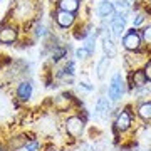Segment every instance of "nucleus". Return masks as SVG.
<instances>
[{
  "label": "nucleus",
  "mask_w": 151,
  "mask_h": 151,
  "mask_svg": "<svg viewBox=\"0 0 151 151\" xmlns=\"http://www.w3.org/2000/svg\"><path fill=\"white\" fill-rule=\"evenodd\" d=\"M143 72H145L146 81H148V82H151V59H150V60H146L145 67H143Z\"/></svg>",
  "instance_id": "20"
},
{
  "label": "nucleus",
  "mask_w": 151,
  "mask_h": 151,
  "mask_svg": "<svg viewBox=\"0 0 151 151\" xmlns=\"http://www.w3.org/2000/svg\"><path fill=\"white\" fill-rule=\"evenodd\" d=\"M141 39H143L148 45H151V25H146V27L143 29V32H141Z\"/></svg>",
  "instance_id": "17"
},
{
  "label": "nucleus",
  "mask_w": 151,
  "mask_h": 151,
  "mask_svg": "<svg viewBox=\"0 0 151 151\" xmlns=\"http://www.w3.org/2000/svg\"><path fill=\"white\" fill-rule=\"evenodd\" d=\"M109 32L113 35V39H121L126 34V17L124 15H116L109 20Z\"/></svg>",
  "instance_id": "3"
},
{
  "label": "nucleus",
  "mask_w": 151,
  "mask_h": 151,
  "mask_svg": "<svg viewBox=\"0 0 151 151\" xmlns=\"http://www.w3.org/2000/svg\"><path fill=\"white\" fill-rule=\"evenodd\" d=\"M141 44H143V39L136 29H131L123 35V47L129 52H138L141 49Z\"/></svg>",
  "instance_id": "2"
},
{
  "label": "nucleus",
  "mask_w": 151,
  "mask_h": 151,
  "mask_svg": "<svg viewBox=\"0 0 151 151\" xmlns=\"http://www.w3.org/2000/svg\"><path fill=\"white\" fill-rule=\"evenodd\" d=\"M54 19H55V24L62 29H69L76 20V15L70 14V12H64V10H57L54 14Z\"/></svg>",
  "instance_id": "8"
},
{
  "label": "nucleus",
  "mask_w": 151,
  "mask_h": 151,
  "mask_svg": "<svg viewBox=\"0 0 151 151\" xmlns=\"http://www.w3.org/2000/svg\"><path fill=\"white\" fill-rule=\"evenodd\" d=\"M138 116H139L143 121H151V101L141 103L139 106H138Z\"/></svg>",
  "instance_id": "15"
},
{
  "label": "nucleus",
  "mask_w": 151,
  "mask_h": 151,
  "mask_svg": "<svg viewBox=\"0 0 151 151\" xmlns=\"http://www.w3.org/2000/svg\"><path fill=\"white\" fill-rule=\"evenodd\" d=\"M65 131L67 134L72 138H79L84 131V119H81L79 116H70L65 121Z\"/></svg>",
  "instance_id": "4"
},
{
  "label": "nucleus",
  "mask_w": 151,
  "mask_h": 151,
  "mask_svg": "<svg viewBox=\"0 0 151 151\" xmlns=\"http://www.w3.org/2000/svg\"><path fill=\"white\" fill-rule=\"evenodd\" d=\"M89 55H91V52H89V50L84 47V45H82V47H79L77 50H76V57H77V59H81V60H82V59H87Z\"/></svg>",
  "instance_id": "18"
},
{
  "label": "nucleus",
  "mask_w": 151,
  "mask_h": 151,
  "mask_svg": "<svg viewBox=\"0 0 151 151\" xmlns=\"http://www.w3.org/2000/svg\"><path fill=\"white\" fill-rule=\"evenodd\" d=\"M30 96H32V84L29 81L20 82L19 87H17V97H19L20 101H29Z\"/></svg>",
  "instance_id": "11"
},
{
  "label": "nucleus",
  "mask_w": 151,
  "mask_h": 151,
  "mask_svg": "<svg viewBox=\"0 0 151 151\" xmlns=\"http://www.w3.org/2000/svg\"><path fill=\"white\" fill-rule=\"evenodd\" d=\"M150 9H151V0H150Z\"/></svg>",
  "instance_id": "24"
},
{
  "label": "nucleus",
  "mask_w": 151,
  "mask_h": 151,
  "mask_svg": "<svg viewBox=\"0 0 151 151\" xmlns=\"http://www.w3.org/2000/svg\"><path fill=\"white\" fill-rule=\"evenodd\" d=\"M145 22V14H136L134 15V19H133V29H136V27H139L141 24Z\"/></svg>",
  "instance_id": "19"
},
{
  "label": "nucleus",
  "mask_w": 151,
  "mask_h": 151,
  "mask_svg": "<svg viewBox=\"0 0 151 151\" xmlns=\"http://www.w3.org/2000/svg\"><path fill=\"white\" fill-rule=\"evenodd\" d=\"M25 150L27 151H37L39 150V141H30L25 145Z\"/></svg>",
  "instance_id": "22"
},
{
  "label": "nucleus",
  "mask_w": 151,
  "mask_h": 151,
  "mask_svg": "<svg viewBox=\"0 0 151 151\" xmlns=\"http://www.w3.org/2000/svg\"><path fill=\"white\" fill-rule=\"evenodd\" d=\"M103 50H104V54H106V57H109V59L116 57V54H118L116 45H114V42H113V35H111L109 30L103 35Z\"/></svg>",
  "instance_id": "9"
},
{
  "label": "nucleus",
  "mask_w": 151,
  "mask_h": 151,
  "mask_svg": "<svg viewBox=\"0 0 151 151\" xmlns=\"http://www.w3.org/2000/svg\"><path fill=\"white\" fill-rule=\"evenodd\" d=\"M113 4H114L116 14H119V15L128 17V14L131 12V2L129 0H116V2H113Z\"/></svg>",
  "instance_id": "14"
},
{
  "label": "nucleus",
  "mask_w": 151,
  "mask_h": 151,
  "mask_svg": "<svg viewBox=\"0 0 151 151\" xmlns=\"http://www.w3.org/2000/svg\"><path fill=\"white\" fill-rule=\"evenodd\" d=\"M79 4L81 0H59V10H64V12H70V14H76L79 10Z\"/></svg>",
  "instance_id": "13"
},
{
  "label": "nucleus",
  "mask_w": 151,
  "mask_h": 151,
  "mask_svg": "<svg viewBox=\"0 0 151 151\" xmlns=\"http://www.w3.org/2000/svg\"><path fill=\"white\" fill-rule=\"evenodd\" d=\"M126 92V84H124V79L121 72H116L113 76V79L109 82V87H108V96H109V101H119L121 97L124 96Z\"/></svg>",
  "instance_id": "1"
},
{
  "label": "nucleus",
  "mask_w": 151,
  "mask_h": 151,
  "mask_svg": "<svg viewBox=\"0 0 151 151\" xmlns=\"http://www.w3.org/2000/svg\"><path fill=\"white\" fill-rule=\"evenodd\" d=\"M111 101L108 97H99V101L96 104V114L99 118H108L109 113H111Z\"/></svg>",
  "instance_id": "10"
},
{
  "label": "nucleus",
  "mask_w": 151,
  "mask_h": 151,
  "mask_svg": "<svg viewBox=\"0 0 151 151\" xmlns=\"http://www.w3.org/2000/svg\"><path fill=\"white\" fill-rule=\"evenodd\" d=\"M114 128H116V131H119V133H124V131H128L131 128V113L128 109H123V111L116 116Z\"/></svg>",
  "instance_id": "5"
},
{
  "label": "nucleus",
  "mask_w": 151,
  "mask_h": 151,
  "mask_svg": "<svg viewBox=\"0 0 151 151\" xmlns=\"http://www.w3.org/2000/svg\"><path fill=\"white\" fill-rule=\"evenodd\" d=\"M129 84L133 89H138V87H143L148 84V81H146L145 77V72L143 70H134L133 74H131V79H129Z\"/></svg>",
  "instance_id": "12"
},
{
  "label": "nucleus",
  "mask_w": 151,
  "mask_h": 151,
  "mask_svg": "<svg viewBox=\"0 0 151 151\" xmlns=\"http://www.w3.org/2000/svg\"><path fill=\"white\" fill-rule=\"evenodd\" d=\"M45 34H47V29L44 27L42 24H37V25H35V35H37V37H44Z\"/></svg>",
  "instance_id": "21"
},
{
  "label": "nucleus",
  "mask_w": 151,
  "mask_h": 151,
  "mask_svg": "<svg viewBox=\"0 0 151 151\" xmlns=\"http://www.w3.org/2000/svg\"><path fill=\"white\" fill-rule=\"evenodd\" d=\"M97 15L101 17L103 20H111V19L116 15L114 4L111 0H101L99 5H97Z\"/></svg>",
  "instance_id": "6"
},
{
  "label": "nucleus",
  "mask_w": 151,
  "mask_h": 151,
  "mask_svg": "<svg viewBox=\"0 0 151 151\" xmlns=\"http://www.w3.org/2000/svg\"><path fill=\"white\" fill-rule=\"evenodd\" d=\"M79 151H96V148L91 145V143H82L79 146Z\"/></svg>",
  "instance_id": "23"
},
{
  "label": "nucleus",
  "mask_w": 151,
  "mask_h": 151,
  "mask_svg": "<svg viewBox=\"0 0 151 151\" xmlns=\"http://www.w3.org/2000/svg\"><path fill=\"white\" fill-rule=\"evenodd\" d=\"M109 65H111V59L106 57V55L97 62V69L96 70H97V77H99V79H104V76H106V72H108Z\"/></svg>",
  "instance_id": "16"
},
{
  "label": "nucleus",
  "mask_w": 151,
  "mask_h": 151,
  "mask_svg": "<svg viewBox=\"0 0 151 151\" xmlns=\"http://www.w3.org/2000/svg\"><path fill=\"white\" fill-rule=\"evenodd\" d=\"M17 40V29L14 25H2L0 27V44L10 45Z\"/></svg>",
  "instance_id": "7"
}]
</instances>
